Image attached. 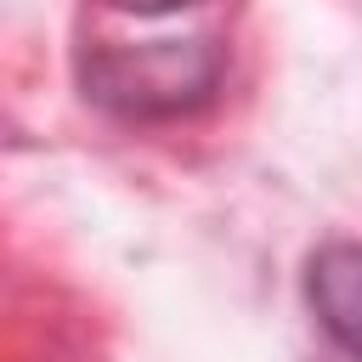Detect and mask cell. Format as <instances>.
I'll return each mask as SVG.
<instances>
[{
  "label": "cell",
  "instance_id": "3",
  "mask_svg": "<svg viewBox=\"0 0 362 362\" xmlns=\"http://www.w3.org/2000/svg\"><path fill=\"white\" fill-rule=\"evenodd\" d=\"M113 11H130V17H170V11H187L198 0H107Z\"/></svg>",
  "mask_w": 362,
  "mask_h": 362
},
{
  "label": "cell",
  "instance_id": "2",
  "mask_svg": "<svg viewBox=\"0 0 362 362\" xmlns=\"http://www.w3.org/2000/svg\"><path fill=\"white\" fill-rule=\"evenodd\" d=\"M305 300L322 322V334L362 362V243L334 238L305 260Z\"/></svg>",
  "mask_w": 362,
  "mask_h": 362
},
{
  "label": "cell",
  "instance_id": "1",
  "mask_svg": "<svg viewBox=\"0 0 362 362\" xmlns=\"http://www.w3.org/2000/svg\"><path fill=\"white\" fill-rule=\"evenodd\" d=\"M226 74V45L215 34L153 40V45H90L79 57V90L113 119H181L198 113Z\"/></svg>",
  "mask_w": 362,
  "mask_h": 362
}]
</instances>
